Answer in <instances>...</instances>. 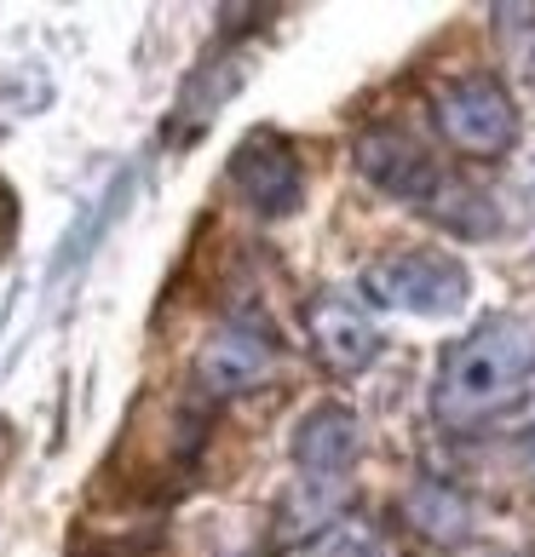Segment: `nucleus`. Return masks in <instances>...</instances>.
<instances>
[{"mask_svg": "<svg viewBox=\"0 0 535 557\" xmlns=\"http://www.w3.org/2000/svg\"><path fill=\"white\" fill-rule=\"evenodd\" d=\"M535 374V327L519 317H489L466 339L449 345L438 368V420L478 425L524 397V380Z\"/></svg>", "mask_w": 535, "mask_h": 557, "instance_id": "obj_1", "label": "nucleus"}, {"mask_svg": "<svg viewBox=\"0 0 535 557\" xmlns=\"http://www.w3.org/2000/svg\"><path fill=\"white\" fill-rule=\"evenodd\" d=\"M431 115H438V133L449 150L461 156H501L512 138H519V110H512V98L501 81L489 75H461L449 81V87L438 92V104H431Z\"/></svg>", "mask_w": 535, "mask_h": 557, "instance_id": "obj_2", "label": "nucleus"}, {"mask_svg": "<svg viewBox=\"0 0 535 557\" xmlns=\"http://www.w3.org/2000/svg\"><path fill=\"white\" fill-rule=\"evenodd\" d=\"M363 287L380 305H398V311L449 317V311H461V299H466V271H461V259H449V253L409 247V253H392V259L368 264Z\"/></svg>", "mask_w": 535, "mask_h": 557, "instance_id": "obj_3", "label": "nucleus"}, {"mask_svg": "<svg viewBox=\"0 0 535 557\" xmlns=\"http://www.w3.org/2000/svg\"><path fill=\"white\" fill-rule=\"evenodd\" d=\"M357 173L375 184V190L398 196V201H431L438 184H443L438 161L398 127H375V133L357 138Z\"/></svg>", "mask_w": 535, "mask_h": 557, "instance_id": "obj_4", "label": "nucleus"}, {"mask_svg": "<svg viewBox=\"0 0 535 557\" xmlns=\"http://www.w3.org/2000/svg\"><path fill=\"white\" fill-rule=\"evenodd\" d=\"M305 327H312V345L323 350V362L335 368V374H357V368H368L380 350L375 322H368L363 305L345 299V294H317L312 311H305Z\"/></svg>", "mask_w": 535, "mask_h": 557, "instance_id": "obj_5", "label": "nucleus"}, {"mask_svg": "<svg viewBox=\"0 0 535 557\" xmlns=\"http://www.w3.org/2000/svg\"><path fill=\"white\" fill-rule=\"evenodd\" d=\"M231 178H236V190L248 196L259 213H288L300 201V161L271 133L242 144L236 161H231Z\"/></svg>", "mask_w": 535, "mask_h": 557, "instance_id": "obj_6", "label": "nucleus"}, {"mask_svg": "<svg viewBox=\"0 0 535 557\" xmlns=\"http://www.w3.org/2000/svg\"><path fill=\"white\" fill-rule=\"evenodd\" d=\"M271 357L277 350L259 327H224V334H214L208 345H202L196 374L214 397H231V391H248V385H259L265 374H271Z\"/></svg>", "mask_w": 535, "mask_h": 557, "instance_id": "obj_7", "label": "nucleus"}, {"mask_svg": "<svg viewBox=\"0 0 535 557\" xmlns=\"http://www.w3.org/2000/svg\"><path fill=\"white\" fill-rule=\"evenodd\" d=\"M357 454V420L345 414L340 403L317 408V414L300 420V437H294V460L305 471V483H335Z\"/></svg>", "mask_w": 535, "mask_h": 557, "instance_id": "obj_8", "label": "nucleus"}, {"mask_svg": "<svg viewBox=\"0 0 535 557\" xmlns=\"http://www.w3.org/2000/svg\"><path fill=\"white\" fill-rule=\"evenodd\" d=\"M409 518H415L426 534H438V541H461L466 534V506L443 483H421L415 494H409Z\"/></svg>", "mask_w": 535, "mask_h": 557, "instance_id": "obj_9", "label": "nucleus"}, {"mask_svg": "<svg viewBox=\"0 0 535 557\" xmlns=\"http://www.w3.org/2000/svg\"><path fill=\"white\" fill-rule=\"evenodd\" d=\"M519 75H524L530 87H535V24L519 35Z\"/></svg>", "mask_w": 535, "mask_h": 557, "instance_id": "obj_10", "label": "nucleus"}, {"mask_svg": "<svg viewBox=\"0 0 535 557\" xmlns=\"http://www.w3.org/2000/svg\"><path fill=\"white\" fill-rule=\"evenodd\" d=\"M7 224H12V201H7V190H0V236H7Z\"/></svg>", "mask_w": 535, "mask_h": 557, "instance_id": "obj_11", "label": "nucleus"}]
</instances>
